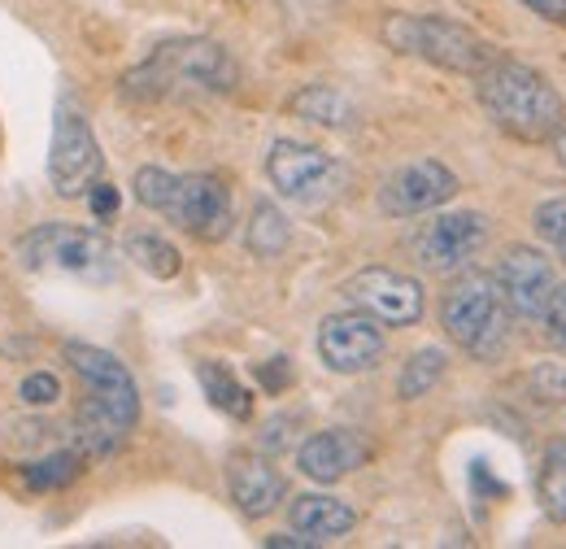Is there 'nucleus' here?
<instances>
[{
  "label": "nucleus",
  "instance_id": "19",
  "mask_svg": "<svg viewBox=\"0 0 566 549\" xmlns=\"http://www.w3.org/2000/svg\"><path fill=\"white\" fill-rule=\"evenodd\" d=\"M292 114L305 118V123H318V127H349L354 123V105L327 83H310L305 92H296Z\"/></svg>",
  "mask_w": 566,
  "mask_h": 549
},
{
  "label": "nucleus",
  "instance_id": "15",
  "mask_svg": "<svg viewBox=\"0 0 566 549\" xmlns=\"http://www.w3.org/2000/svg\"><path fill=\"white\" fill-rule=\"evenodd\" d=\"M366 458H370V445L357 436L354 427H327V432H314L296 449V472L310 476L314 484H336L349 472H357Z\"/></svg>",
  "mask_w": 566,
  "mask_h": 549
},
{
  "label": "nucleus",
  "instance_id": "10",
  "mask_svg": "<svg viewBox=\"0 0 566 549\" xmlns=\"http://www.w3.org/2000/svg\"><path fill=\"white\" fill-rule=\"evenodd\" d=\"M266 179L271 188L287 197V201H301V206H314V201H327L340 184V166L332 153L314 148V144H301V139H275L271 153H266Z\"/></svg>",
  "mask_w": 566,
  "mask_h": 549
},
{
  "label": "nucleus",
  "instance_id": "28",
  "mask_svg": "<svg viewBox=\"0 0 566 549\" xmlns=\"http://www.w3.org/2000/svg\"><path fill=\"white\" fill-rule=\"evenodd\" d=\"M532 389H536L541 402H558V397H566V371L554 366V362H541L532 371Z\"/></svg>",
  "mask_w": 566,
  "mask_h": 549
},
{
  "label": "nucleus",
  "instance_id": "12",
  "mask_svg": "<svg viewBox=\"0 0 566 549\" xmlns=\"http://www.w3.org/2000/svg\"><path fill=\"white\" fill-rule=\"evenodd\" d=\"M458 197V175L436 162V157H419L397 166L384 188H379V209L388 218H419V214H436L440 206H449Z\"/></svg>",
  "mask_w": 566,
  "mask_h": 549
},
{
  "label": "nucleus",
  "instance_id": "6",
  "mask_svg": "<svg viewBox=\"0 0 566 549\" xmlns=\"http://www.w3.org/2000/svg\"><path fill=\"white\" fill-rule=\"evenodd\" d=\"M13 258L27 271L40 274H74V279H92L105 283L114 279V245L101 231L71 227V222H44L35 231H27L13 249Z\"/></svg>",
  "mask_w": 566,
  "mask_h": 549
},
{
  "label": "nucleus",
  "instance_id": "22",
  "mask_svg": "<svg viewBox=\"0 0 566 549\" xmlns=\"http://www.w3.org/2000/svg\"><path fill=\"white\" fill-rule=\"evenodd\" d=\"M127 258H132L144 274H153V279H175V274L184 271L179 249H175L170 240L153 236V231H140V236L127 240Z\"/></svg>",
  "mask_w": 566,
  "mask_h": 549
},
{
  "label": "nucleus",
  "instance_id": "14",
  "mask_svg": "<svg viewBox=\"0 0 566 549\" xmlns=\"http://www.w3.org/2000/svg\"><path fill=\"white\" fill-rule=\"evenodd\" d=\"M496 279V292L505 301V310L514 319H541L549 292H554V262L541 253V249H527V245H514L505 249L501 267L493 271Z\"/></svg>",
  "mask_w": 566,
  "mask_h": 549
},
{
  "label": "nucleus",
  "instance_id": "5",
  "mask_svg": "<svg viewBox=\"0 0 566 549\" xmlns=\"http://www.w3.org/2000/svg\"><path fill=\"white\" fill-rule=\"evenodd\" d=\"M505 323H510V310L496 292L493 274L462 271L449 283V292L440 301V328L458 349L489 362L505 344Z\"/></svg>",
  "mask_w": 566,
  "mask_h": 549
},
{
  "label": "nucleus",
  "instance_id": "21",
  "mask_svg": "<svg viewBox=\"0 0 566 549\" xmlns=\"http://www.w3.org/2000/svg\"><path fill=\"white\" fill-rule=\"evenodd\" d=\"M292 240V222L283 218V209H275L271 201H258L253 218H249V231H244V245L253 258H280Z\"/></svg>",
  "mask_w": 566,
  "mask_h": 549
},
{
  "label": "nucleus",
  "instance_id": "32",
  "mask_svg": "<svg viewBox=\"0 0 566 549\" xmlns=\"http://www.w3.org/2000/svg\"><path fill=\"white\" fill-rule=\"evenodd\" d=\"M266 546H271V549H310L314 541H310V537H301V532H296V537L280 532V537H266Z\"/></svg>",
  "mask_w": 566,
  "mask_h": 549
},
{
  "label": "nucleus",
  "instance_id": "4",
  "mask_svg": "<svg viewBox=\"0 0 566 549\" xmlns=\"http://www.w3.org/2000/svg\"><path fill=\"white\" fill-rule=\"evenodd\" d=\"M379 35L392 53L419 58L427 66L453 70V74H480L496 58L493 40L436 13H388Z\"/></svg>",
  "mask_w": 566,
  "mask_h": 549
},
{
  "label": "nucleus",
  "instance_id": "24",
  "mask_svg": "<svg viewBox=\"0 0 566 549\" xmlns=\"http://www.w3.org/2000/svg\"><path fill=\"white\" fill-rule=\"evenodd\" d=\"M536 493H541L545 515H549L554 524H566V441L545 449V467H541Z\"/></svg>",
  "mask_w": 566,
  "mask_h": 549
},
{
  "label": "nucleus",
  "instance_id": "31",
  "mask_svg": "<svg viewBox=\"0 0 566 549\" xmlns=\"http://www.w3.org/2000/svg\"><path fill=\"white\" fill-rule=\"evenodd\" d=\"M518 4H527L536 18H545V22H558L566 27V0H518Z\"/></svg>",
  "mask_w": 566,
  "mask_h": 549
},
{
  "label": "nucleus",
  "instance_id": "26",
  "mask_svg": "<svg viewBox=\"0 0 566 549\" xmlns=\"http://www.w3.org/2000/svg\"><path fill=\"white\" fill-rule=\"evenodd\" d=\"M541 323H545L549 344L566 349V283H554V292H549V301L541 310Z\"/></svg>",
  "mask_w": 566,
  "mask_h": 549
},
{
  "label": "nucleus",
  "instance_id": "16",
  "mask_svg": "<svg viewBox=\"0 0 566 549\" xmlns=\"http://www.w3.org/2000/svg\"><path fill=\"white\" fill-rule=\"evenodd\" d=\"M227 484H231V501L244 519H266L283 497H287V480L271 467V458L262 454H240L227 467Z\"/></svg>",
  "mask_w": 566,
  "mask_h": 549
},
{
  "label": "nucleus",
  "instance_id": "3",
  "mask_svg": "<svg viewBox=\"0 0 566 549\" xmlns=\"http://www.w3.org/2000/svg\"><path fill=\"white\" fill-rule=\"evenodd\" d=\"M240 70L231 53L213 40H170L157 44L153 58L123 79V92L132 101H166L184 92H231Z\"/></svg>",
  "mask_w": 566,
  "mask_h": 549
},
{
  "label": "nucleus",
  "instance_id": "23",
  "mask_svg": "<svg viewBox=\"0 0 566 549\" xmlns=\"http://www.w3.org/2000/svg\"><path fill=\"white\" fill-rule=\"evenodd\" d=\"M83 476V454L78 449H62V454H49L40 463H27L22 467V480L35 493H49V488H66Z\"/></svg>",
  "mask_w": 566,
  "mask_h": 549
},
{
  "label": "nucleus",
  "instance_id": "8",
  "mask_svg": "<svg viewBox=\"0 0 566 549\" xmlns=\"http://www.w3.org/2000/svg\"><path fill=\"white\" fill-rule=\"evenodd\" d=\"M157 214L170 218L179 231L206 240V245L227 240L231 236V222H235L231 218V193H227V184L218 175H206V170L175 175L170 179V193H166V201H161Z\"/></svg>",
  "mask_w": 566,
  "mask_h": 549
},
{
  "label": "nucleus",
  "instance_id": "18",
  "mask_svg": "<svg viewBox=\"0 0 566 549\" xmlns=\"http://www.w3.org/2000/svg\"><path fill=\"white\" fill-rule=\"evenodd\" d=\"M197 380H201V393L210 397L213 411H222L227 418H249L253 414V393L235 380V371L227 362H197Z\"/></svg>",
  "mask_w": 566,
  "mask_h": 549
},
{
  "label": "nucleus",
  "instance_id": "20",
  "mask_svg": "<svg viewBox=\"0 0 566 549\" xmlns=\"http://www.w3.org/2000/svg\"><path fill=\"white\" fill-rule=\"evenodd\" d=\"M444 366H449V353L436 349V344H427V349H419V353H410L406 366H401V375H397V397H401V402H419V397H427V393L440 384Z\"/></svg>",
  "mask_w": 566,
  "mask_h": 549
},
{
  "label": "nucleus",
  "instance_id": "13",
  "mask_svg": "<svg viewBox=\"0 0 566 549\" xmlns=\"http://www.w3.org/2000/svg\"><path fill=\"white\" fill-rule=\"evenodd\" d=\"M318 358L336 375H361L384 358V323L361 310L327 314L318 323Z\"/></svg>",
  "mask_w": 566,
  "mask_h": 549
},
{
  "label": "nucleus",
  "instance_id": "33",
  "mask_svg": "<svg viewBox=\"0 0 566 549\" xmlns=\"http://www.w3.org/2000/svg\"><path fill=\"white\" fill-rule=\"evenodd\" d=\"M554 153H558V166L566 170V123L558 127V136H554Z\"/></svg>",
  "mask_w": 566,
  "mask_h": 549
},
{
  "label": "nucleus",
  "instance_id": "11",
  "mask_svg": "<svg viewBox=\"0 0 566 549\" xmlns=\"http://www.w3.org/2000/svg\"><path fill=\"white\" fill-rule=\"evenodd\" d=\"M484 240H489V218L480 209H449L427 218L415 231V258L423 271L453 274L484 249Z\"/></svg>",
  "mask_w": 566,
  "mask_h": 549
},
{
  "label": "nucleus",
  "instance_id": "30",
  "mask_svg": "<svg viewBox=\"0 0 566 549\" xmlns=\"http://www.w3.org/2000/svg\"><path fill=\"white\" fill-rule=\"evenodd\" d=\"M87 206H92V214H96V218H114V209H118V188L96 179V184L87 188Z\"/></svg>",
  "mask_w": 566,
  "mask_h": 549
},
{
  "label": "nucleus",
  "instance_id": "2",
  "mask_svg": "<svg viewBox=\"0 0 566 549\" xmlns=\"http://www.w3.org/2000/svg\"><path fill=\"white\" fill-rule=\"evenodd\" d=\"M475 96L496 132L523 139V144H545L566 123L563 92L541 70L510 62V58H493L475 74Z\"/></svg>",
  "mask_w": 566,
  "mask_h": 549
},
{
  "label": "nucleus",
  "instance_id": "27",
  "mask_svg": "<svg viewBox=\"0 0 566 549\" xmlns=\"http://www.w3.org/2000/svg\"><path fill=\"white\" fill-rule=\"evenodd\" d=\"M57 397H62V384H57L53 371H35V375L22 380V402H27V406L40 411V406H53Z\"/></svg>",
  "mask_w": 566,
  "mask_h": 549
},
{
  "label": "nucleus",
  "instance_id": "1",
  "mask_svg": "<svg viewBox=\"0 0 566 549\" xmlns=\"http://www.w3.org/2000/svg\"><path fill=\"white\" fill-rule=\"evenodd\" d=\"M62 353H66L74 375L83 380V402L74 411V441H78V449L105 458L136 427V418H140V389H136L127 362L114 358L101 344L71 341Z\"/></svg>",
  "mask_w": 566,
  "mask_h": 549
},
{
  "label": "nucleus",
  "instance_id": "9",
  "mask_svg": "<svg viewBox=\"0 0 566 549\" xmlns=\"http://www.w3.org/2000/svg\"><path fill=\"white\" fill-rule=\"evenodd\" d=\"M345 301L370 314L375 323L384 328H415L423 319V283L415 274H401V271H388V267H366L357 271L354 279H345Z\"/></svg>",
  "mask_w": 566,
  "mask_h": 549
},
{
  "label": "nucleus",
  "instance_id": "25",
  "mask_svg": "<svg viewBox=\"0 0 566 549\" xmlns=\"http://www.w3.org/2000/svg\"><path fill=\"white\" fill-rule=\"evenodd\" d=\"M532 227H536V236H541V240L566 262V197L541 201L536 214H532Z\"/></svg>",
  "mask_w": 566,
  "mask_h": 549
},
{
  "label": "nucleus",
  "instance_id": "17",
  "mask_svg": "<svg viewBox=\"0 0 566 549\" xmlns=\"http://www.w3.org/2000/svg\"><path fill=\"white\" fill-rule=\"evenodd\" d=\"M287 524L292 532L310 537L314 546H327V541H340L357 528V510L349 501L332 497V493H301L292 506H287Z\"/></svg>",
  "mask_w": 566,
  "mask_h": 549
},
{
  "label": "nucleus",
  "instance_id": "29",
  "mask_svg": "<svg viewBox=\"0 0 566 549\" xmlns=\"http://www.w3.org/2000/svg\"><path fill=\"white\" fill-rule=\"evenodd\" d=\"M258 380H262V389H266V393H283V389L292 384L287 358H271V362H262V366H258Z\"/></svg>",
  "mask_w": 566,
  "mask_h": 549
},
{
  "label": "nucleus",
  "instance_id": "7",
  "mask_svg": "<svg viewBox=\"0 0 566 549\" xmlns=\"http://www.w3.org/2000/svg\"><path fill=\"white\" fill-rule=\"evenodd\" d=\"M101 170H105V157H101V144H96L87 114L71 96H62L53 110V148H49V179H53L57 197L62 201L87 197V188L101 179Z\"/></svg>",
  "mask_w": 566,
  "mask_h": 549
}]
</instances>
